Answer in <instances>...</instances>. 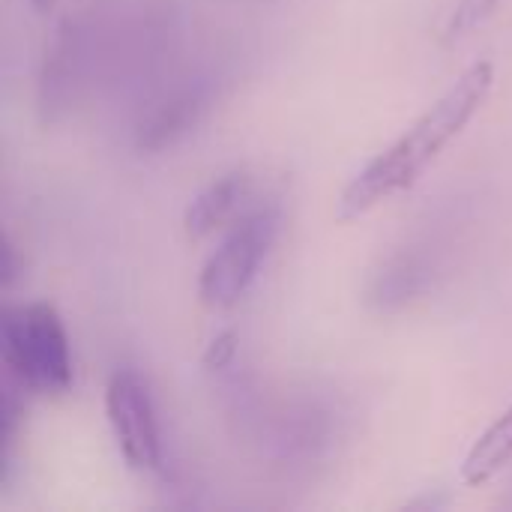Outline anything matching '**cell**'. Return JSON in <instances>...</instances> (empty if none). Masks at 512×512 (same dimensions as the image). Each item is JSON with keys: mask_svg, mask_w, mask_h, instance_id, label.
I'll use <instances>...</instances> for the list:
<instances>
[{"mask_svg": "<svg viewBox=\"0 0 512 512\" xmlns=\"http://www.w3.org/2000/svg\"><path fill=\"white\" fill-rule=\"evenodd\" d=\"M105 414L120 456L135 471H159L162 432L150 384L135 369H117L105 387Z\"/></svg>", "mask_w": 512, "mask_h": 512, "instance_id": "7", "label": "cell"}, {"mask_svg": "<svg viewBox=\"0 0 512 512\" xmlns=\"http://www.w3.org/2000/svg\"><path fill=\"white\" fill-rule=\"evenodd\" d=\"M0 360L15 387L33 396H63L72 387V351L51 303L6 306L0 315Z\"/></svg>", "mask_w": 512, "mask_h": 512, "instance_id": "3", "label": "cell"}, {"mask_svg": "<svg viewBox=\"0 0 512 512\" xmlns=\"http://www.w3.org/2000/svg\"><path fill=\"white\" fill-rule=\"evenodd\" d=\"M66 3H72V0H30V6H33L36 12H54V9H60V6H66Z\"/></svg>", "mask_w": 512, "mask_h": 512, "instance_id": "12", "label": "cell"}, {"mask_svg": "<svg viewBox=\"0 0 512 512\" xmlns=\"http://www.w3.org/2000/svg\"><path fill=\"white\" fill-rule=\"evenodd\" d=\"M231 84L228 63L222 60H204L195 66H186L159 87H153V96L147 105H141L135 126H132V144L138 153H162L186 141L216 108V102L225 96Z\"/></svg>", "mask_w": 512, "mask_h": 512, "instance_id": "4", "label": "cell"}, {"mask_svg": "<svg viewBox=\"0 0 512 512\" xmlns=\"http://www.w3.org/2000/svg\"><path fill=\"white\" fill-rule=\"evenodd\" d=\"M234 360H237V333L234 330H225V333H219L207 345V351L201 357V366L207 372H225V369H231Z\"/></svg>", "mask_w": 512, "mask_h": 512, "instance_id": "11", "label": "cell"}, {"mask_svg": "<svg viewBox=\"0 0 512 512\" xmlns=\"http://www.w3.org/2000/svg\"><path fill=\"white\" fill-rule=\"evenodd\" d=\"M282 231V207L276 201H261L249 207L207 258L198 276V300L207 309L234 306L258 279L261 264L276 246Z\"/></svg>", "mask_w": 512, "mask_h": 512, "instance_id": "5", "label": "cell"}, {"mask_svg": "<svg viewBox=\"0 0 512 512\" xmlns=\"http://www.w3.org/2000/svg\"><path fill=\"white\" fill-rule=\"evenodd\" d=\"M126 9L120 0H96L57 24L36 81V111L45 126L66 120L99 78L135 72L144 6L135 15Z\"/></svg>", "mask_w": 512, "mask_h": 512, "instance_id": "1", "label": "cell"}, {"mask_svg": "<svg viewBox=\"0 0 512 512\" xmlns=\"http://www.w3.org/2000/svg\"><path fill=\"white\" fill-rule=\"evenodd\" d=\"M495 87L492 60L471 63L444 93L441 99L405 129L387 150H381L372 162H366L351 183L342 189L336 201V219L351 222L375 210L381 201L411 189L426 168L462 135V129L474 120V114L486 105Z\"/></svg>", "mask_w": 512, "mask_h": 512, "instance_id": "2", "label": "cell"}, {"mask_svg": "<svg viewBox=\"0 0 512 512\" xmlns=\"http://www.w3.org/2000/svg\"><path fill=\"white\" fill-rule=\"evenodd\" d=\"M512 462V408L504 411L468 450L462 462V480L468 486H486Z\"/></svg>", "mask_w": 512, "mask_h": 512, "instance_id": "9", "label": "cell"}, {"mask_svg": "<svg viewBox=\"0 0 512 512\" xmlns=\"http://www.w3.org/2000/svg\"><path fill=\"white\" fill-rule=\"evenodd\" d=\"M501 0H456V6L450 9L444 27H441V45H456L462 42L465 36H471L477 27H483L495 9H498Z\"/></svg>", "mask_w": 512, "mask_h": 512, "instance_id": "10", "label": "cell"}, {"mask_svg": "<svg viewBox=\"0 0 512 512\" xmlns=\"http://www.w3.org/2000/svg\"><path fill=\"white\" fill-rule=\"evenodd\" d=\"M453 219H435L426 222L417 234H411L402 246H396L378 270L369 276L366 285V303L378 315H396L417 303L438 279L444 261H447V246L453 240L450 225Z\"/></svg>", "mask_w": 512, "mask_h": 512, "instance_id": "6", "label": "cell"}, {"mask_svg": "<svg viewBox=\"0 0 512 512\" xmlns=\"http://www.w3.org/2000/svg\"><path fill=\"white\" fill-rule=\"evenodd\" d=\"M255 195V177L249 168H234L207 183L186 207L183 213V231L192 240H204L225 225H234L246 210Z\"/></svg>", "mask_w": 512, "mask_h": 512, "instance_id": "8", "label": "cell"}]
</instances>
